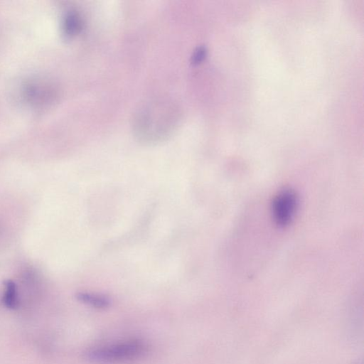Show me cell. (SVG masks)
I'll return each instance as SVG.
<instances>
[{
    "label": "cell",
    "mask_w": 364,
    "mask_h": 364,
    "mask_svg": "<svg viewBox=\"0 0 364 364\" xmlns=\"http://www.w3.org/2000/svg\"><path fill=\"white\" fill-rule=\"evenodd\" d=\"M180 112L169 100L150 102L141 107L134 118V130L138 139L145 144H156L166 139L177 127Z\"/></svg>",
    "instance_id": "1"
},
{
    "label": "cell",
    "mask_w": 364,
    "mask_h": 364,
    "mask_svg": "<svg viewBox=\"0 0 364 364\" xmlns=\"http://www.w3.org/2000/svg\"><path fill=\"white\" fill-rule=\"evenodd\" d=\"M144 352L145 346L141 341L132 340L90 349L86 353V358L95 363L114 364L137 359Z\"/></svg>",
    "instance_id": "2"
},
{
    "label": "cell",
    "mask_w": 364,
    "mask_h": 364,
    "mask_svg": "<svg viewBox=\"0 0 364 364\" xmlns=\"http://www.w3.org/2000/svg\"><path fill=\"white\" fill-rule=\"evenodd\" d=\"M58 91L55 85L42 77H33L23 81L20 88L23 102L33 108H43L53 102Z\"/></svg>",
    "instance_id": "3"
},
{
    "label": "cell",
    "mask_w": 364,
    "mask_h": 364,
    "mask_svg": "<svg viewBox=\"0 0 364 364\" xmlns=\"http://www.w3.org/2000/svg\"><path fill=\"white\" fill-rule=\"evenodd\" d=\"M298 199L295 192L291 189H284L274 197L272 213L274 222L280 227L288 225L296 213Z\"/></svg>",
    "instance_id": "4"
},
{
    "label": "cell",
    "mask_w": 364,
    "mask_h": 364,
    "mask_svg": "<svg viewBox=\"0 0 364 364\" xmlns=\"http://www.w3.org/2000/svg\"><path fill=\"white\" fill-rule=\"evenodd\" d=\"M83 26L81 14L75 9L68 10L63 16L61 29L67 38H73L80 33Z\"/></svg>",
    "instance_id": "5"
},
{
    "label": "cell",
    "mask_w": 364,
    "mask_h": 364,
    "mask_svg": "<svg viewBox=\"0 0 364 364\" xmlns=\"http://www.w3.org/2000/svg\"><path fill=\"white\" fill-rule=\"evenodd\" d=\"M4 291L2 298L4 305L10 309H14L18 305L16 284L10 279L4 281Z\"/></svg>",
    "instance_id": "6"
},
{
    "label": "cell",
    "mask_w": 364,
    "mask_h": 364,
    "mask_svg": "<svg viewBox=\"0 0 364 364\" xmlns=\"http://www.w3.org/2000/svg\"><path fill=\"white\" fill-rule=\"evenodd\" d=\"M77 298L81 302L96 308H106L109 305V300L106 296L87 292H79Z\"/></svg>",
    "instance_id": "7"
},
{
    "label": "cell",
    "mask_w": 364,
    "mask_h": 364,
    "mask_svg": "<svg viewBox=\"0 0 364 364\" xmlns=\"http://www.w3.org/2000/svg\"><path fill=\"white\" fill-rule=\"evenodd\" d=\"M206 55V50L204 47H199L198 48L192 57L193 62L195 63H198L200 61H202Z\"/></svg>",
    "instance_id": "8"
},
{
    "label": "cell",
    "mask_w": 364,
    "mask_h": 364,
    "mask_svg": "<svg viewBox=\"0 0 364 364\" xmlns=\"http://www.w3.org/2000/svg\"><path fill=\"white\" fill-rule=\"evenodd\" d=\"M355 364H360V363H355Z\"/></svg>",
    "instance_id": "9"
}]
</instances>
